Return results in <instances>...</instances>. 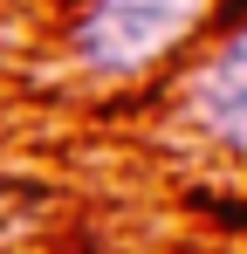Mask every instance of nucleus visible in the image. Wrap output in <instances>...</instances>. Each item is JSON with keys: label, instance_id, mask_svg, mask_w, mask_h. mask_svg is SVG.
<instances>
[{"label": "nucleus", "instance_id": "nucleus-1", "mask_svg": "<svg viewBox=\"0 0 247 254\" xmlns=\"http://www.w3.org/2000/svg\"><path fill=\"white\" fill-rule=\"evenodd\" d=\"M199 14H206V0H96V14L82 21L76 48H82L89 69L130 76L151 55H165L179 35H192Z\"/></svg>", "mask_w": 247, "mask_h": 254}, {"label": "nucleus", "instance_id": "nucleus-2", "mask_svg": "<svg viewBox=\"0 0 247 254\" xmlns=\"http://www.w3.org/2000/svg\"><path fill=\"white\" fill-rule=\"evenodd\" d=\"M192 103H199V117H206L213 137H227V144H241V151H247V35H241V42H227L213 62H206Z\"/></svg>", "mask_w": 247, "mask_h": 254}]
</instances>
